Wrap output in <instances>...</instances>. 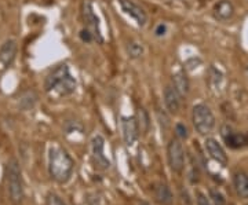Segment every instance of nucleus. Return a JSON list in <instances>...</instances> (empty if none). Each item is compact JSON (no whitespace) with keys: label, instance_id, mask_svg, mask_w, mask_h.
Returning <instances> with one entry per match:
<instances>
[{"label":"nucleus","instance_id":"nucleus-9","mask_svg":"<svg viewBox=\"0 0 248 205\" xmlns=\"http://www.w3.org/2000/svg\"><path fill=\"white\" fill-rule=\"evenodd\" d=\"M122 131H123L124 143L127 146H133L140 134V128H138L135 117H123L122 118Z\"/></svg>","mask_w":248,"mask_h":205},{"label":"nucleus","instance_id":"nucleus-23","mask_svg":"<svg viewBox=\"0 0 248 205\" xmlns=\"http://www.w3.org/2000/svg\"><path fill=\"white\" fill-rule=\"evenodd\" d=\"M196 203L197 205H213L210 197H207L202 191H196Z\"/></svg>","mask_w":248,"mask_h":205},{"label":"nucleus","instance_id":"nucleus-3","mask_svg":"<svg viewBox=\"0 0 248 205\" xmlns=\"http://www.w3.org/2000/svg\"><path fill=\"white\" fill-rule=\"evenodd\" d=\"M192 120L195 130L203 136H207L213 132L214 127H215V116H214L213 110L204 103H199L193 107L192 112Z\"/></svg>","mask_w":248,"mask_h":205},{"label":"nucleus","instance_id":"nucleus-7","mask_svg":"<svg viewBox=\"0 0 248 205\" xmlns=\"http://www.w3.org/2000/svg\"><path fill=\"white\" fill-rule=\"evenodd\" d=\"M104 147H105V141L101 135H97L93 138L91 142V149H93V160L95 162V167L101 170H108L110 162L104 154Z\"/></svg>","mask_w":248,"mask_h":205},{"label":"nucleus","instance_id":"nucleus-11","mask_svg":"<svg viewBox=\"0 0 248 205\" xmlns=\"http://www.w3.org/2000/svg\"><path fill=\"white\" fill-rule=\"evenodd\" d=\"M222 136H223L226 145H228L229 147H232V149L243 147V146L248 142L246 135L233 131L232 127H229V125H223V127H222Z\"/></svg>","mask_w":248,"mask_h":205},{"label":"nucleus","instance_id":"nucleus-29","mask_svg":"<svg viewBox=\"0 0 248 205\" xmlns=\"http://www.w3.org/2000/svg\"><path fill=\"white\" fill-rule=\"evenodd\" d=\"M231 205H234V204H231Z\"/></svg>","mask_w":248,"mask_h":205},{"label":"nucleus","instance_id":"nucleus-10","mask_svg":"<svg viewBox=\"0 0 248 205\" xmlns=\"http://www.w3.org/2000/svg\"><path fill=\"white\" fill-rule=\"evenodd\" d=\"M204 147L207 153L210 154V157L215 160L217 162H219L222 165L228 164V154L225 152V149L222 147V145L217 139L214 138H207L204 142Z\"/></svg>","mask_w":248,"mask_h":205},{"label":"nucleus","instance_id":"nucleus-4","mask_svg":"<svg viewBox=\"0 0 248 205\" xmlns=\"http://www.w3.org/2000/svg\"><path fill=\"white\" fill-rule=\"evenodd\" d=\"M167 157H169L170 168L175 174H181L185 168V150L179 139H171L167 146Z\"/></svg>","mask_w":248,"mask_h":205},{"label":"nucleus","instance_id":"nucleus-22","mask_svg":"<svg viewBox=\"0 0 248 205\" xmlns=\"http://www.w3.org/2000/svg\"><path fill=\"white\" fill-rule=\"evenodd\" d=\"M29 95H31V92H27L22 98L19 99V105H21L22 109H25V110L33 107V105H35L36 102V95H33L32 98H29Z\"/></svg>","mask_w":248,"mask_h":205},{"label":"nucleus","instance_id":"nucleus-13","mask_svg":"<svg viewBox=\"0 0 248 205\" xmlns=\"http://www.w3.org/2000/svg\"><path fill=\"white\" fill-rule=\"evenodd\" d=\"M69 74V68H68V65H60L58 68H55L47 77H46L45 81V88L47 92H50L51 89L60 83V81L63 79V77H66Z\"/></svg>","mask_w":248,"mask_h":205},{"label":"nucleus","instance_id":"nucleus-8","mask_svg":"<svg viewBox=\"0 0 248 205\" xmlns=\"http://www.w3.org/2000/svg\"><path fill=\"white\" fill-rule=\"evenodd\" d=\"M120 7L123 10L125 14H128L130 17L135 19V22L140 25V27H143L148 21V15L145 13V10L142 9L141 6H138L137 3H134L133 0H117Z\"/></svg>","mask_w":248,"mask_h":205},{"label":"nucleus","instance_id":"nucleus-5","mask_svg":"<svg viewBox=\"0 0 248 205\" xmlns=\"http://www.w3.org/2000/svg\"><path fill=\"white\" fill-rule=\"evenodd\" d=\"M81 13H83V18L87 24V29L93 33L94 39H97L99 43L104 42L102 36H101V30H99V21H98L97 15L94 13V7L91 0H83L81 4Z\"/></svg>","mask_w":248,"mask_h":205},{"label":"nucleus","instance_id":"nucleus-20","mask_svg":"<svg viewBox=\"0 0 248 205\" xmlns=\"http://www.w3.org/2000/svg\"><path fill=\"white\" fill-rule=\"evenodd\" d=\"M210 200L213 205H226V198L219 189H210Z\"/></svg>","mask_w":248,"mask_h":205},{"label":"nucleus","instance_id":"nucleus-19","mask_svg":"<svg viewBox=\"0 0 248 205\" xmlns=\"http://www.w3.org/2000/svg\"><path fill=\"white\" fill-rule=\"evenodd\" d=\"M135 120H137L138 128H140V132L146 134L149 131V127H151V118H149L148 112L143 107H138L137 109V117H135Z\"/></svg>","mask_w":248,"mask_h":205},{"label":"nucleus","instance_id":"nucleus-15","mask_svg":"<svg viewBox=\"0 0 248 205\" xmlns=\"http://www.w3.org/2000/svg\"><path fill=\"white\" fill-rule=\"evenodd\" d=\"M76 89V81L72 77L71 74H68L66 77H63L50 92H54L57 97H68L75 92Z\"/></svg>","mask_w":248,"mask_h":205},{"label":"nucleus","instance_id":"nucleus-21","mask_svg":"<svg viewBox=\"0 0 248 205\" xmlns=\"http://www.w3.org/2000/svg\"><path fill=\"white\" fill-rule=\"evenodd\" d=\"M127 51H128V55L131 58H140L143 54V47L140 43H137V42H130L127 44Z\"/></svg>","mask_w":248,"mask_h":205},{"label":"nucleus","instance_id":"nucleus-18","mask_svg":"<svg viewBox=\"0 0 248 205\" xmlns=\"http://www.w3.org/2000/svg\"><path fill=\"white\" fill-rule=\"evenodd\" d=\"M172 83H174V87L179 92L181 97H185L186 94L189 92V80L186 77V74L184 72H179L177 74L172 76Z\"/></svg>","mask_w":248,"mask_h":205},{"label":"nucleus","instance_id":"nucleus-12","mask_svg":"<svg viewBox=\"0 0 248 205\" xmlns=\"http://www.w3.org/2000/svg\"><path fill=\"white\" fill-rule=\"evenodd\" d=\"M164 105L171 115H177L181 110V95L174 86H167L164 88Z\"/></svg>","mask_w":248,"mask_h":205},{"label":"nucleus","instance_id":"nucleus-26","mask_svg":"<svg viewBox=\"0 0 248 205\" xmlns=\"http://www.w3.org/2000/svg\"><path fill=\"white\" fill-rule=\"evenodd\" d=\"M80 37H81V40H83V42H87V43L93 42V39H94V36H93V33L90 32L89 29L81 30V32H80Z\"/></svg>","mask_w":248,"mask_h":205},{"label":"nucleus","instance_id":"nucleus-28","mask_svg":"<svg viewBox=\"0 0 248 205\" xmlns=\"http://www.w3.org/2000/svg\"><path fill=\"white\" fill-rule=\"evenodd\" d=\"M138 205H152V204H149L148 201H143V200H141V201L138 203Z\"/></svg>","mask_w":248,"mask_h":205},{"label":"nucleus","instance_id":"nucleus-27","mask_svg":"<svg viewBox=\"0 0 248 205\" xmlns=\"http://www.w3.org/2000/svg\"><path fill=\"white\" fill-rule=\"evenodd\" d=\"M164 32H166V25H159L157 29H156V35L157 36L164 35Z\"/></svg>","mask_w":248,"mask_h":205},{"label":"nucleus","instance_id":"nucleus-17","mask_svg":"<svg viewBox=\"0 0 248 205\" xmlns=\"http://www.w3.org/2000/svg\"><path fill=\"white\" fill-rule=\"evenodd\" d=\"M155 197L160 205H171L174 201V196L171 189L166 183H159L155 188Z\"/></svg>","mask_w":248,"mask_h":205},{"label":"nucleus","instance_id":"nucleus-25","mask_svg":"<svg viewBox=\"0 0 248 205\" xmlns=\"http://www.w3.org/2000/svg\"><path fill=\"white\" fill-rule=\"evenodd\" d=\"M175 134L178 138L181 139H186L187 138V130L184 124H177L175 125Z\"/></svg>","mask_w":248,"mask_h":205},{"label":"nucleus","instance_id":"nucleus-6","mask_svg":"<svg viewBox=\"0 0 248 205\" xmlns=\"http://www.w3.org/2000/svg\"><path fill=\"white\" fill-rule=\"evenodd\" d=\"M18 45L16 40H6L0 47V72H4L11 66L17 55Z\"/></svg>","mask_w":248,"mask_h":205},{"label":"nucleus","instance_id":"nucleus-24","mask_svg":"<svg viewBox=\"0 0 248 205\" xmlns=\"http://www.w3.org/2000/svg\"><path fill=\"white\" fill-rule=\"evenodd\" d=\"M46 201H47V205H66L61 200V197L54 194V193H50V194L47 196V200H46Z\"/></svg>","mask_w":248,"mask_h":205},{"label":"nucleus","instance_id":"nucleus-14","mask_svg":"<svg viewBox=\"0 0 248 205\" xmlns=\"http://www.w3.org/2000/svg\"><path fill=\"white\" fill-rule=\"evenodd\" d=\"M233 14H234V7L231 0H219L214 6V17L221 22L229 21L233 17Z\"/></svg>","mask_w":248,"mask_h":205},{"label":"nucleus","instance_id":"nucleus-16","mask_svg":"<svg viewBox=\"0 0 248 205\" xmlns=\"http://www.w3.org/2000/svg\"><path fill=\"white\" fill-rule=\"evenodd\" d=\"M233 186L241 198H248V174L236 172L233 176Z\"/></svg>","mask_w":248,"mask_h":205},{"label":"nucleus","instance_id":"nucleus-1","mask_svg":"<svg viewBox=\"0 0 248 205\" xmlns=\"http://www.w3.org/2000/svg\"><path fill=\"white\" fill-rule=\"evenodd\" d=\"M73 168H75V162L66 150L61 147H53L50 150L48 171L55 182L66 183L73 174Z\"/></svg>","mask_w":248,"mask_h":205},{"label":"nucleus","instance_id":"nucleus-2","mask_svg":"<svg viewBox=\"0 0 248 205\" xmlns=\"http://www.w3.org/2000/svg\"><path fill=\"white\" fill-rule=\"evenodd\" d=\"M6 180L11 201L14 204H19L24 198V183L19 165L14 159L10 160L6 165Z\"/></svg>","mask_w":248,"mask_h":205}]
</instances>
